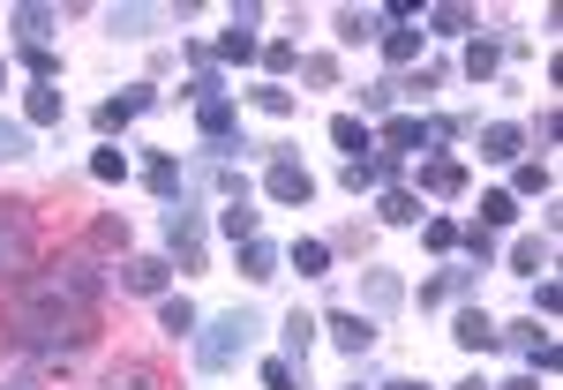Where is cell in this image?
I'll use <instances>...</instances> for the list:
<instances>
[{
    "label": "cell",
    "instance_id": "12",
    "mask_svg": "<svg viewBox=\"0 0 563 390\" xmlns=\"http://www.w3.org/2000/svg\"><path fill=\"white\" fill-rule=\"evenodd\" d=\"M398 174H406V158H390V151H368V158H353V166H346V188H353V196H368V188H390Z\"/></svg>",
    "mask_w": 563,
    "mask_h": 390
},
{
    "label": "cell",
    "instance_id": "1",
    "mask_svg": "<svg viewBox=\"0 0 563 390\" xmlns=\"http://www.w3.org/2000/svg\"><path fill=\"white\" fill-rule=\"evenodd\" d=\"M8 338L38 360H76L98 338V278L84 263H45L8 301Z\"/></svg>",
    "mask_w": 563,
    "mask_h": 390
},
{
    "label": "cell",
    "instance_id": "41",
    "mask_svg": "<svg viewBox=\"0 0 563 390\" xmlns=\"http://www.w3.org/2000/svg\"><path fill=\"white\" fill-rule=\"evenodd\" d=\"M511 196H549V166H541V158H519V180H511Z\"/></svg>",
    "mask_w": 563,
    "mask_h": 390
},
{
    "label": "cell",
    "instance_id": "10",
    "mask_svg": "<svg viewBox=\"0 0 563 390\" xmlns=\"http://www.w3.org/2000/svg\"><path fill=\"white\" fill-rule=\"evenodd\" d=\"M174 15H188V0H180V8H106V31H113V38H151V31L174 23Z\"/></svg>",
    "mask_w": 563,
    "mask_h": 390
},
{
    "label": "cell",
    "instance_id": "33",
    "mask_svg": "<svg viewBox=\"0 0 563 390\" xmlns=\"http://www.w3.org/2000/svg\"><path fill=\"white\" fill-rule=\"evenodd\" d=\"M256 60L271 68V83H278L286 68H301V45H294V38H271V45H256Z\"/></svg>",
    "mask_w": 563,
    "mask_h": 390
},
{
    "label": "cell",
    "instance_id": "27",
    "mask_svg": "<svg viewBox=\"0 0 563 390\" xmlns=\"http://www.w3.org/2000/svg\"><path fill=\"white\" fill-rule=\"evenodd\" d=\"M158 323H166V338H196V301L188 293H166L158 301Z\"/></svg>",
    "mask_w": 563,
    "mask_h": 390
},
{
    "label": "cell",
    "instance_id": "23",
    "mask_svg": "<svg viewBox=\"0 0 563 390\" xmlns=\"http://www.w3.org/2000/svg\"><path fill=\"white\" fill-rule=\"evenodd\" d=\"M278 360H294V368H301L308 360V346H316V315H301V308H294V315H286V331H278Z\"/></svg>",
    "mask_w": 563,
    "mask_h": 390
},
{
    "label": "cell",
    "instance_id": "8",
    "mask_svg": "<svg viewBox=\"0 0 563 390\" xmlns=\"http://www.w3.org/2000/svg\"><path fill=\"white\" fill-rule=\"evenodd\" d=\"M166 270H174L166 256H129L121 270H113V278H121V293H143V301H166Z\"/></svg>",
    "mask_w": 563,
    "mask_h": 390
},
{
    "label": "cell",
    "instance_id": "25",
    "mask_svg": "<svg viewBox=\"0 0 563 390\" xmlns=\"http://www.w3.org/2000/svg\"><path fill=\"white\" fill-rule=\"evenodd\" d=\"M286 270H301V278H331V241H294V248H286Z\"/></svg>",
    "mask_w": 563,
    "mask_h": 390
},
{
    "label": "cell",
    "instance_id": "39",
    "mask_svg": "<svg viewBox=\"0 0 563 390\" xmlns=\"http://www.w3.org/2000/svg\"><path fill=\"white\" fill-rule=\"evenodd\" d=\"M390 105H398V83H390V76L361 83V113H384V121H390Z\"/></svg>",
    "mask_w": 563,
    "mask_h": 390
},
{
    "label": "cell",
    "instance_id": "48",
    "mask_svg": "<svg viewBox=\"0 0 563 390\" xmlns=\"http://www.w3.org/2000/svg\"><path fill=\"white\" fill-rule=\"evenodd\" d=\"M474 286H481V270H474V263H459V270H443V293H474Z\"/></svg>",
    "mask_w": 563,
    "mask_h": 390
},
{
    "label": "cell",
    "instance_id": "20",
    "mask_svg": "<svg viewBox=\"0 0 563 390\" xmlns=\"http://www.w3.org/2000/svg\"><path fill=\"white\" fill-rule=\"evenodd\" d=\"M421 188L429 196H466V166L459 158H421Z\"/></svg>",
    "mask_w": 563,
    "mask_h": 390
},
{
    "label": "cell",
    "instance_id": "50",
    "mask_svg": "<svg viewBox=\"0 0 563 390\" xmlns=\"http://www.w3.org/2000/svg\"><path fill=\"white\" fill-rule=\"evenodd\" d=\"M459 390H488V383H481V376H466V383H459Z\"/></svg>",
    "mask_w": 563,
    "mask_h": 390
},
{
    "label": "cell",
    "instance_id": "40",
    "mask_svg": "<svg viewBox=\"0 0 563 390\" xmlns=\"http://www.w3.org/2000/svg\"><path fill=\"white\" fill-rule=\"evenodd\" d=\"M15 158H31V129L23 121H0V166H15Z\"/></svg>",
    "mask_w": 563,
    "mask_h": 390
},
{
    "label": "cell",
    "instance_id": "32",
    "mask_svg": "<svg viewBox=\"0 0 563 390\" xmlns=\"http://www.w3.org/2000/svg\"><path fill=\"white\" fill-rule=\"evenodd\" d=\"M256 218H263V211H249V203H225V211H218V225H225V241L241 248V241H256V233H263Z\"/></svg>",
    "mask_w": 563,
    "mask_h": 390
},
{
    "label": "cell",
    "instance_id": "43",
    "mask_svg": "<svg viewBox=\"0 0 563 390\" xmlns=\"http://www.w3.org/2000/svg\"><path fill=\"white\" fill-rule=\"evenodd\" d=\"M23 68H31L38 83H60V60H53V45H23Z\"/></svg>",
    "mask_w": 563,
    "mask_h": 390
},
{
    "label": "cell",
    "instance_id": "30",
    "mask_svg": "<svg viewBox=\"0 0 563 390\" xmlns=\"http://www.w3.org/2000/svg\"><path fill=\"white\" fill-rule=\"evenodd\" d=\"M53 23H60V15H53V8H38V0H31V8H15V31H23V45H45V38H53Z\"/></svg>",
    "mask_w": 563,
    "mask_h": 390
},
{
    "label": "cell",
    "instance_id": "15",
    "mask_svg": "<svg viewBox=\"0 0 563 390\" xmlns=\"http://www.w3.org/2000/svg\"><path fill=\"white\" fill-rule=\"evenodd\" d=\"M519 151H526V129H511V121H488L481 129V158L488 166H519Z\"/></svg>",
    "mask_w": 563,
    "mask_h": 390
},
{
    "label": "cell",
    "instance_id": "31",
    "mask_svg": "<svg viewBox=\"0 0 563 390\" xmlns=\"http://www.w3.org/2000/svg\"><path fill=\"white\" fill-rule=\"evenodd\" d=\"M249 105L271 113V121H294V90H286V83H256V90H249Z\"/></svg>",
    "mask_w": 563,
    "mask_h": 390
},
{
    "label": "cell",
    "instance_id": "46",
    "mask_svg": "<svg viewBox=\"0 0 563 390\" xmlns=\"http://www.w3.org/2000/svg\"><path fill=\"white\" fill-rule=\"evenodd\" d=\"M121 174H129L121 151H90V180H121Z\"/></svg>",
    "mask_w": 563,
    "mask_h": 390
},
{
    "label": "cell",
    "instance_id": "24",
    "mask_svg": "<svg viewBox=\"0 0 563 390\" xmlns=\"http://www.w3.org/2000/svg\"><path fill=\"white\" fill-rule=\"evenodd\" d=\"M376 218H384V225H421V196H413V188H384V196H376Z\"/></svg>",
    "mask_w": 563,
    "mask_h": 390
},
{
    "label": "cell",
    "instance_id": "14",
    "mask_svg": "<svg viewBox=\"0 0 563 390\" xmlns=\"http://www.w3.org/2000/svg\"><path fill=\"white\" fill-rule=\"evenodd\" d=\"M331 31H339V45H384V15H376V8H339V15H331Z\"/></svg>",
    "mask_w": 563,
    "mask_h": 390
},
{
    "label": "cell",
    "instance_id": "26",
    "mask_svg": "<svg viewBox=\"0 0 563 390\" xmlns=\"http://www.w3.org/2000/svg\"><path fill=\"white\" fill-rule=\"evenodd\" d=\"M496 346H511L526 360V368H533V353L549 346V331H541V323H511V331H504V323H496Z\"/></svg>",
    "mask_w": 563,
    "mask_h": 390
},
{
    "label": "cell",
    "instance_id": "17",
    "mask_svg": "<svg viewBox=\"0 0 563 390\" xmlns=\"http://www.w3.org/2000/svg\"><path fill=\"white\" fill-rule=\"evenodd\" d=\"M278 270H286V248H278V241H263V233H256V241H241V278H256V286H263V278H278Z\"/></svg>",
    "mask_w": 563,
    "mask_h": 390
},
{
    "label": "cell",
    "instance_id": "6",
    "mask_svg": "<svg viewBox=\"0 0 563 390\" xmlns=\"http://www.w3.org/2000/svg\"><path fill=\"white\" fill-rule=\"evenodd\" d=\"M166 248L180 256V270H203V218H196V203L166 211Z\"/></svg>",
    "mask_w": 563,
    "mask_h": 390
},
{
    "label": "cell",
    "instance_id": "47",
    "mask_svg": "<svg viewBox=\"0 0 563 390\" xmlns=\"http://www.w3.org/2000/svg\"><path fill=\"white\" fill-rule=\"evenodd\" d=\"M98 241H106V248H129V218L106 211V218H98Z\"/></svg>",
    "mask_w": 563,
    "mask_h": 390
},
{
    "label": "cell",
    "instance_id": "34",
    "mask_svg": "<svg viewBox=\"0 0 563 390\" xmlns=\"http://www.w3.org/2000/svg\"><path fill=\"white\" fill-rule=\"evenodd\" d=\"M459 248H466V263H474V270H488V263H496V241H488V225H459Z\"/></svg>",
    "mask_w": 563,
    "mask_h": 390
},
{
    "label": "cell",
    "instance_id": "38",
    "mask_svg": "<svg viewBox=\"0 0 563 390\" xmlns=\"http://www.w3.org/2000/svg\"><path fill=\"white\" fill-rule=\"evenodd\" d=\"M429 23L443 31V38H466V31H474V8H459V0H451V8H429Z\"/></svg>",
    "mask_w": 563,
    "mask_h": 390
},
{
    "label": "cell",
    "instance_id": "52",
    "mask_svg": "<svg viewBox=\"0 0 563 390\" xmlns=\"http://www.w3.org/2000/svg\"><path fill=\"white\" fill-rule=\"evenodd\" d=\"M0 90H8V60H0Z\"/></svg>",
    "mask_w": 563,
    "mask_h": 390
},
{
    "label": "cell",
    "instance_id": "3",
    "mask_svg": "<svg viewBox=\"0 0 563 390\" xmlns=\"http://www.w3.org/2000/svg\"><path fill=\"white\" fill-rule=\"evenodd\" d=\"M263 196H271V203H286V211H301V203H316V180H308V166L294 158V151H271Z\"/></svg>",
    "mask_w": 563,
    "mask_h": 390
},
{
    "label": "cell",
    "instance_id": "11",
    "mask_svg": "<svg viewBox=\"0 0 563 390\" xmlns=\"http://www.w3.org/2000/svg\"><path fill=\"white\" fill-rule=\"evenodd\" d=\"M233 121H241L233 90H203V98H196V129H203V143H225V135H233Z\"/></svg>",
    "mask_w": 563,
    "mask_h": 390
},
{
    "label": "cell",
    "instance_id": "2",
    "mask_svg": "<svg viewBox=\"0 0 563 390\" xmlns=\"http://www.w3.org/2000/svg\"><path fill=\"white\" fill-rule=\"evenodd\" d=\"M188 346H196V368H203V376L241 368V360L263 346V308H249V301L225 308V315H211V323H196V338H188Z\"/></svg>",
    "mask_w": 563,
    "mask_h": 390
},
{
    "label": "cell",
    "instance_id": "42",
    "mask_svg": "<svg viewBox=\"0 0 563 390\" xmlns=\"http://www.w3.org/2000/svg\"><path fill=\"white\" fill-rule=\"evenodd\" d=\"M421 241H429L435 256H451V248H459V218H429V225H421Z\"/></svg>",
    "mask_w": 563,
    "mask_h": 390
},
{
    "label": "cell",
    "instance_id": "49",
    "mask_svg": "<svg viewBox=\"0 0 563 390\" xmlns=\"http://www.w3.org/2000/svg\"><path fill=\"white\" fill-rule=\"evenodd\" d=\"M488 390H541V383H533V368H526V376H511V383H488Z\"/></svg>",
    "mask_w": 563,
    "mask_h": 390
},
{
    "label": "cell",
    "instance_id": "18",
    "mask_svg": "<svg viewBox=\"0 0 563 390\" xmlns=\"http://www.w3.org/2000/svg\"><path fill=\"white\" fill-rule=\"evenodd\" d=\"M60 113H68L60 83H38L31 98H23V121H31V129H60Z\"/></svg>",
    "mask_w": 563,
    "mask_h": 390
},
{
    "label": "cell",
    "instance_id": "19",
    "mask_svg": "<svg viewBox=\"0 0 563 390\" xmlns=\"http://www.w3.org/2000/svg\"><path fill=\"white\" fill-rule=\"evenodd\" d=\"M451 338L466 353H496V323L481 315V308H459V323H451Z\"/></svg>",
    "mask_w": 563,
    "mask_h": 390
},
{
    "label": "cell",
    "instance_id": "22",
    "mask_svg": "<svg viewBox=\"0 0 563 390\" xmlns=\"http://www.w3.org/2000/svg\"><path fill=\"white\" fill-rule=\"evenodd\" d=\"M331 143L346 151V166H353V158H368V151H376V129H368V121H353V113H339V121H331Z\"/></svg>",
    "mask_w": 563,
    "mask_h": 390
},
{
    "label": "cell",
    "instance_id": "16",
    "mask_svg": "<svg viewBox=\"0 0 563 390\" xmlns=\"http://www.w3.org/2000/svg\"><path fill=\"white\" fill-rule=\"evenodd\" d=\"M151 188H158L166 203H196V174H188L180 158H151Z\"/></svg>",
    "mask_w": 563,
    "mask_h": 390
},
{
    "label": "cell",
    "instance_id": "36",
    "mask_svg": "<svg viewBox=\"0 0 563 390\" xmlns=\"http://www.w3.org/2000/svg\"><path fill=\"white\" fill-rule=\"evenodd\" d=\"M256 376H263V390H308V383H301V368H294V360H278V353L263 360Z\"/></svg>",
    "mask_w": 563,
    "mask_h": 390
},
{
    "label": "cell",
    "instance_id": "51",
    "mask_svg": "<svg viewBox=\"0 0 563 390\" xmlns=\"http://www.w3.org/2000/svg\"><path fill=\"white\" fill-rule=\"evenodd\" d=\"M384 390H429V383H384Z\"/></svg>",
    "mask_w": 563,
    "mask_h": 390
},
{
    "label": "cell",
    "instance_id": "13",
    "mask_svg": "<svg viewBox=\"0 0 563 390\" xmlns=\"http://www.w3.org/2000/svg\"><path fill=\"white\" fill-rule=\"evenodd\" d=\"M151 105H158V90L151 83H135V90H121V98H106V105H98V129L106 135H121L135 121V113H151Z\"/></svg>",
    "mask_w": 563,
    "mask_h": 390
},
{
    "label": "cell",
    "instance_id": "21",
    "mask_svg": "<svg viewBox=\"0 0 563 390\" xmlns=\"http://www.w3.org/2000/svg\"><path fill=\"white\" fill-rule=\"evenodd\" d=\"M361 301L376 308V315L406 308V286H398V270H368V278H361Z\"/></svg>",
    "mask_w": 563,
    "mask_h": 390
},
{
    "label": "cell",
    "instance_id": "45",
    "mask_svg": "<svg viewBox=\"0 0 563 390\" xmlns=\"http://www.w3.org/2000/svg\"><path fill=\"white\" fill-rule=\"evenodd\" d=\"M301 76H308L316 90H331V83H339V60H331V53H308V60H301Z\"/></svg>",
    "mask_w": 563,
    "mask_h": 390
},
{
    "label": "cell",
    "instance_id": "29",
    "mask_svg": "<svg viewBox=\"0 0 563 390\" xmlns=\"http://www.w3.org/2000/svg\"><path fill=\"white\" fill-rule=\"evenodd\" d=\"M496 68H504V38H474L466 45V76H474V83H488Z\"/></svg>",
    "mask_w": 563,
    "mask_h": 390
},
{
    "label": "cell",
    "instance_id": "28",
    "mask_svg": "<svg viewBox=\"0 0 563 390\" xmlns=\"http://www.w3.org/2000/svg\"><path fill=\"white\" fill-rule=\"evenodd\" d=\"M106 390H166V383H158V368H143V360H113V368H106Z\"/></svg>",
    "mask_w": 563,
    "mask_h": 390
},
{
    "label": "cell",
    "instance_id": "4",
    "mask_svg": "<svg viewBox=\"0 0 563 390\" xmlns=\"http://www.w3.org/2000/svg\"><path fill=\"white\" fill-rule=\"evenodd\" d=\"M23 263H31V218L23 203H0V286H23Z\"/></svg>",
    "mask_w": 563,
    "mask_h": 390
},
{
    "label": "cell",
    "instance_id": "5",
    "mask_svg": "<svg viewBox=\"0 0 563 390\" xmlns=\"http://www.w3.org/2000/svg\"><path fill=\"white\" fill-rule=\"evenodd\" d=\"M316 331H331V346L353 353V360H368V353H376V323H368L361 308H331V315H323Z\"/></svg>",
    "mask_w": 563,
    "mask_h": 390
},
{
    "label": "cell",
    "instance_id": "35",
    "mask_svg": "<svg viewBox=\"0 0 563 390\" xmlns=\"http://www.w3.org/2000/svg\"><path fill=\"white\" fill-rule=\"evenodd\" d=\"M511 218H519V196H511V188L481 196V225H488V233H496V225H511Z\"/></svg>",
    "mask_w": 563,
    "mask_h": 390
},
{
    "label": "cell",
    "instance_id": "44",
    "mask_svg": "<svg viewBox=\"0 0 563 390\" xmlns=\"http://www.w3.org/2000/svg\"><path fill=\"white\" fill-rule=\"evenodd\" d=\"M511 263H519V270H541V263H549V233H526L519 248H511Z\"/></svg>",
    "mask_w": 563,
    "mask_h": 390
},
{
    "label": "cell",
    "instance_id": "37",
    "mask_svg": "<svg viewBox=\"0 0 563 390\" xmlns=\"http://www.w3.org/2000/svg\"><path fill=\"white\" fill-rule=\"evenodd\" d=\"M384 60H390V68L421 60V31H384Z\"/></svg>",
    "mask_w": 563,
    "mask_h": 390
},
{
    "label": "cell",
    "instance_id": "7",
    "mask_svg": "<svg viewBox=\"0 0 563 390\" xmlns=\"http://www.w3.org/2000/svg\"><path fill=\"white\" fill-rule=\"evenodd\" d=\"M256 23H263V8H233V31L211 45V60H233V68H249V60H256Z\"/></svg>",
    "mask_w": 563,
    "mask_h": 390
},
{
    "label": "cell",
    "instance_id": "9",
    "mask_svg": "<svg viewBox=\"0 0 563 390\" xmlns=\"http://www.w3.org/2000/svg\"><path fill=\"white\" fill-rule=\"evenodd\" d=\"M376 151H390V158H413V151H429V121H421V113H390L384 129H376Z\"/></svg>",
    "mask_w": 563,
    "mask_h": 390
}]
</instances>
